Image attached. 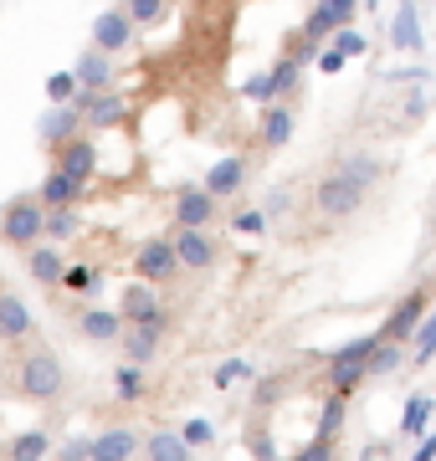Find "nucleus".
<instances>
[{
  "label": "nucleus",
  "mask_w": 436,
  "mask_h": 461,
  "mask_svg": "<svg viewBox=\"0 0 436 461\" xmlns=\"http://www.w3.org/2000/svg\"><path fill=\"white\" fill-rule=\"evenodd\" d=\"M175 257H180V272H211L216 267V241H211V226H175Z\"/></svg>",
  "instance_id": "6"
},
{
  "label": "nucleus",
  "mask_w": 436,
  "mask_h": 461,
  "mask_svg": "<svg viewBox=\"0 0 436 461\" xmlns=\"http://www.w3.org/2000/svg\"><path fill=\"white\" fill-rule=\"evenodd\" d=\"M134 272H139L144 282H154V287L175 282V277H180V257H175V241H169V236H150V241L134 251Z\"/></svg>",
  "instance_id": "5"
},
{
  "label": "nucleus",
  "mask_w": 436,
  "mask_h": 461,
  "mask_svg": "<svg viewBox=\"0 0 436 461\" xmlns=\"http://www.w3.org/2000/svg\"><path fill=\"white\" fill-rule=\"evenodd\" d=\"M41 215H47V205H41L36 195L5 200V211H0V241L16 247V251H26L32 241H41Z\"/></svg>",
  "instance_id": "3"
},
{
  "label": "nucleus",
  "mask_w": 436,
  "mask_h": 461,
  "mask_svg": "<svg viewBox=\"0 0 436 461\" xmlns=\"http://www.w3.org/2000/svg\"><path fill=\"white\" fill-rule=\"evenodd\" d=\"M77 113H83V129L87 133H103V129H118L129 118V98L118 93L114 83L108 87H77Z\"/></svg>",
  "instance_id": "2"
},
{
  "label": "nucleus",
  "mask_w": 436,
  "mask_h": 461,
  "mask_svg": "<svg viewBox=\"0 0 436 461\" xmlns=\"http://www.w3.org/2000/svg\"><path fill=\"white\" fill-rule=\"evenodd\" d=\"M268 77H272V98H293V93H298V77H303V67L293 62V57H277Z\"/></svg>",
  "instance_id": "34"
},
{
  "label": "nucleus",
  "mask_w": 436,
  "mask_h": 461,
  "mask_svg": "<svg viewBox=\"0 0 436 461\" xmlns=\"http://www.w3.org/2000/svg\"><path fill=\"white\" fill-rule=\"evenodd\" d=\"M77 230H83V211H77V205H47V215H41V236H47V241L68 247Z\"/></svg>",
  "instance_id": "22"
},
{
  "label": "nucleus",
  "mask_w": 436,
  "mask_h": 461,
  "mask_svg": "<svg viewBox=\"0 0 436 461\" xmlns=\"http://www.w3.org/2000/svg\"><path fill=\"white\" fill-rule=\"evenodd\" d=\"M72 77H77V87H108L114 83V57L98 47H87L77 62H72Z\"/></svg>",
  "instance_id": "23"
},
{
  "label": "nucleus",
  "mask_w": 436,
  "mask_h": 461,
  "mask_svg": "<svg viewBox=\"0 0 436 461\" xmlns=\"http://www.w3.org/2000/svg\"><path fill=\"white\" fill-rule=\"evenodd\" d=\"M51 165L68 169L72 180L93 185V175H98V144L87 139V129H83V133H72V139H62V144L51 149Z\"/></svg>",
  "instance_id": "7"
},
{
  "label": "nucleus",
  "mask_w": 436,
  "mask_h": 461,
  "mask_svg": "<svg viewBox=\"0 0 436 461\" xmlns=\"http://www.w3.org/2000/svg\"><path fill=\"white\" fill-rule=\"evenodd\" d=\"M103 282L98 267H87V262H68L62 267V282H57V293H72V297H87L93 287Z\"/></svg>",
  "instance_id": "28"
},
{
  "label": "nucleus",
  "mask_w": 436,
  "mask_h": 461,
  "mask_svg": "<svg viewBox=\"0 0 436 461\" xmlns=\"http://www.w3.org/2000/svg\"><path fill=\"white\" fill-rule=\"evenodd\" d=\"M241 98H252V103H272V77H268V72L247 77V83H241Z\"/></svg>",
  "instance_id": "43"
},
{
  "label": "nucleus",
  "mask_w": 436,
  "mask_h": 461,
  "mask_svg": "<svg viewBox=\"0 0 436 461\" xmlns=\"http://www.w3.org/2000/svg\"><path fill=\"white\" fill-rule=\"evenodd\" d=\"M436 456V430L431 436H416V461H431Z\"/></svg>",
  "instance_id": "47"
},
{
  "label": "nucleus",
  "mask_w": 436,
  "mask_h": 461,
  "mask_svg": "<svg viewBox=\"0 0 436 461\" xmlns=\"http://www.w3.org/2000/svg\"><path fill=\"white\" fill-rule=\"evenodd\" d=\"M293 129H298V118H293V108L287 103H262V123H257V139H262V149H283L287 139H293Z\"/></svg>",
  "instance_id": "18"
},
{
  "label": "nucleus",
  "mask_w": 436,
  "mask_h": 461,
  "mask_svg": "<svg viewBox=\"0 0 436 461\" xmlns=\"http://www.w3.org/2000/svg\"><path fill=\"white\" fill-rule=\"evenodd\" d=\"M83 195H87V185L72 180L68 169H57V165L47 169V180L36 185V200L41 205H83Z\"/></svg>",
  "instance_id": "20"
},
{
  "label": "nucleus",
  "mask_w": 436,
  "mask_h": 461,
  "mask_svg": "<svg viewBox=\"0 0 436 461\" xmlns=\"http://www.w3.org/2000/svg\"><path fill=\"white\" fill-rule=\"evenodd\" d=\"M319 47H323V41H313V36L293 32V36H287V47H283V57H293V62H298V67H308V62H313V57H319Z\"/></svg>",
  "instance_id": "37"
},
{
  "label": "nucleus",
  "mask_w": 436,
  "mask_h": 461,
  "mask_svg": "<svg viewBox=\"0 0 436 461\" xmlns=\"http://www.w3.org/2000/svg\"><path fill=\"white\" fill-rule=\"evenodd\" d=\"M62 456L87 461V456H93V441H87V436H72V441H62Z\"/></svg>",
  "instance_id": "45"
},
{
  "label": "nucleus",
  "mask_w": 436,
  "mask_h": 461,
  "mask_svg": "<svg viewBox=\"0 0 436 461\" xmlns=\"http://www.w3.org/2000/svg\"><path fill=\"white\" fill-rule=\"evenodd\" d=\"M180 436H185V446H190V451H205V446L216 441V420H205V415H190V420L180 426Z\"/></svg>",
  "instance_id": "36"
},
{
  "label": "nucleus",
  "mask_w": 436,
  "mask_h": 461,
  "mask_svg": "<svg viewBox=\"0 0 436 461\" xmlns=\"http://www.w3.org/2000/svg\"><path fill=\"white\" fill-rule=\"evenodd\" d=\"M416 348H411V369H421V364H431L436 359V308H426V318L416 323Z\"/></svg>",
  "instance_id": "30"
},
{
  "label": "nucleus",
  "mask_w": 436,
  "mask_h": 461,
  "mask_svg": "<svg viewBox=\"0 0 436 461\" xmlns=\"http://www.w3.org/2000/svg\"><path fill=\"white\" fill-rule=\"evenodd\" d=\"M118 329H123L118 308H83V313H77V333H83V344L114 348L118 344Z\"/></svg>",
  "instance_id": "17"
},
{
  "label": "nucleus",
  "mask_w": 436,
  "mask_h": 461,
  "mask_svg": "<svg viewBox=\"0 0 436 461\" xmlns=\"http://www.w3.org/2000/svg\"><path fill=\"white\" fill-rule=\"evenodd\" d=\"M36 333V318H32V303L21 293H0V344H26Z\"/></svg>",
  "instance_id": "12"
},
{
  "label": "nucleus",
  "mask_w": 436,
  "mask_h": 461,
  "mask_svg": "<svg viewBox=\"0 0 436 461\" xmlns=\"http://www.w3.org/2000/svg\"><path fill=\"white\" fill-rule=\"evenodd\" d=\"M287 211H293V190H287V185H277V190L262 200V215H268V221H277V215H287Z\"/></svg>",
  "instance_id": "42"
},
{
  "label": "nucleus",
  "mask_w": 436,
  "mask_h": 461,
  "mask_svg": "<svg viewBox=\"0 0 436 461\" xmlns=\"http://www.w3.org/2000/svg\"><path fill=\"white\" fill-rule=\"evenodd\" d=\"M139 451H144V456H154V461H190L185 436H180V430H169V426H159L154 436H144V441H139Z\"/></svg>",
  "instance_id": "25"
},
{
  "label": "nucleus",
  "mask_w": 436,
  "mask_h": 461,
  "mask_svg": "<svg viewBox=\"0 0 436 461\" xmlns=\"http://www.w3.org/2000/svg\"><path fill=\"white\" fill-rule=\"evenodd\" d=\"M169 5L175 0H123V16L134 21V26H159L169 16Z\"/></svg>",
  "instance_id": "33"
},
{
  "label": "nucleus",
  "mask_w": 436,
  "mask_h": 461,
  "mask_svg": "<svg viewBox=\"0 0 436 461\" xmlns=\"http://www.w3.org/2000/svg\"><path fill=\"white\" fill-rule=\"evenodd\" d=\"M339 175L354 180L359 190H369V185L380 180V159H369V154H344V159H339Z\"/></svg>",
  "instance_id": "31"
},
{
  "label": "nucleus",
  "mask_w": 436,
  "mask_h": 461,
  "mask_svg": "<svg viewBox=\"0 0 436 461\" xmlns=\"http://www.w3.org/2000/svg\"><path fill=\"white\" fill-rule=\"evenodd\" d=\"M169 333V318H150V323H123L118 329V348H123V359L129 364H144L150 369L159 359V344H165Z\"/></svg>",
  "instance_id": "4"
},
{
  "label": "nucleus",
  "mask_w": 436,
  "mask_h": 461,
  "mask_svg": "<svg viewBox=\"0 0 436 461\" xmlns=\"http://www.w3.org/2000/svg\"><path fill=\"white\" fill-rule=\"evenodd\" d=\"M226 226H232V230H241V236H262V230H268V215L247 205V211H236L232 221H226Z\"/></svg>",
  "instance_id": "39"
},
{
  "label": "nucleus",
  "mask_w": 436,
  "mask_h": 461,
  "mask_svg": "<svg viewBox=\"0 0 436 461\" xmlns=\"http://www.w3.org/2000/svg\"><path fill=\"white\" fill-rule=\"evenodd\" d=\"M329 5L339 11V21H344V26H350V21H354V11H359V0H329Z\"/></svg>",
  "instance_id": "48"
},
{
  "label": "nucleus",
  "mask_w": 436,
  "mask_h": 461,
  "mask_svg": "<svg viewBox=\"0 0 436 461\" xmlns=\"http://www.w3.org/2000/svg\"><path fill=\"white\" fill-rule=\"evenodd\" d=\"M72 133H83V113H77V103H51L47 113L36 118V139L47 149H57L62 139H72Z\"/></svg>",
  "instance_id": "15"
},
{
  "label": "nucleus",
  "mask_w": 436,
  "mask_h": 461,
  "mask_svg": "<svg viewBox=\"0 0 436 461\" xmlns=\"http://www.w3.org/2000/svg\"><path fill=\"white\" fill-rule=\"evenodd\" d=\"M369 11H375V0H369Z\"/></svg>",
  "instance_id": "49"
},
{
  "label": "nucleus",
  "mask_w": 436,
  "mask_h": 461,
  "mask_svg": "<svg viewBox=\"0 0 436 461\" xmlns=\"http://www.w3.org/2000/svg\"><path fill=\"white\" fill-rule=\"evenodd\" d=\"M247 175H252V159H247V154H226V159H216V165L205 169L201 185H205L216 200H232V195H241Z\"/></svg>",
  "instance_id": "13"
},
{
  "label": "nucleus",
  "mask_w": 436,
  "mask_h": 461,
  "mask_svg": "<svg viewBox=\"0 0 436 461\" xmlns=\"http://www.w3.org/2000/svg\"><path fill=\"white\" fill-rule=\"evenodd\" d=\"M421 318H426V293L416 287V293H405L401 303H395V313L386 318V329H380V333H386V339H395V344H405V339L416 333Z\"/></svg>",
  "instance_id": "19"
},
{
  "label": "nucleus",
  "mask_w": 436,
  "mask_h": 461,
  "mask_svg": "<svg viewBox=\"0 0 436 461\" xmlns=\"http://www.w3.org/2000/svg\"><path fill=\"white\" fill-rule=\"evenodd\" d=\"M283 375H272V379H262V384H257L252 390V400H257V411H268V405H277V400H283Z\"/></svg>",
  "instance_id": "40"
},
{
  "label": "nucleus",
  "mask_w": 436,
  "mask_h": 461,
  "mask_svg": "<svg viewBox=\"0 0 436 461\" xmlns=\"http://www.w3.org/2000/svg\"><path fill=\"white\" fill-rule=\"evenodd\" d=\"M0 451H5V456H16V461H41V456H51L57 446H51L47 430H21V436H11Z\"/></svg>",
  "instance_id": "26"
},
{
  "label": "nucleus",
  "mask_w": 436,
  "mask_h": 461,
  "mask_svg": "<svg viewBox=\"0 0 436 461\" xmlns=\"http://www.w3.org/2000/svg\"><path fill=\"white\" fill-rule=\"evenodd\" d=\"M150 395V375H144V364H118L114 369V400L118 405H139V400Z\"/></svg>",
  "instance_id": "24"
},
{
  "label": "nucleus",
  "mask_w": 436,
  "mask_h": 461,
  "mask_svg": "<svg viewBox=\"0 0 436 461\" xmlns=\"http://www.w3.org/2000/svg\"><path fill=\"white\" fill-rule=\"evenodd\" d=\"M47 98H51V103H72V98H77V77H72V67H68V72H51V77H47Z\"/></svg>",
  "instance_id": "38"
},
{
  "label": "nucleus",
  "mask_w": 436,
  "mask_h": 461,
  "mask_svg": "<svg viewBox=\"0 0 436 461\" xmlns=\"http://www.w3.org/2000/svg\"><path fill=\"white\" fill-rule=\"evenodd\" d=\"M247 451H252V456H277V441H272L268 430H257L252 441H247Z\"/></svg>",
  "instance_id": "46"
},
{
  "label": "nucleus",
  "mask_w": 436,
  "mask_h": 461,
  "mask_svg": "<svg viewBox=\"0 0 436 461\" xmlns=\"http://www.w3.org/2000/svg\"><path fill=\"white\" fill-rule=\"evenodd\" d=\"M21 400H32V405H51V400L68 390V369H62V359L51 354L47 344H36L21 354L16 364V384H11Z\"/></svg>",
  "instance_id": "1"
},
{
  "label": "nucleus",
  "mask_w": 436,
  "mask_h": 461,
  "mask_svg": "<svg viewBox=\"0 0 436 461\" xmlns=\"http://www.w3.org/2000/svg\"><path fill=\"white\" fill-rule=\"evenodd\" d=\"M365 379H369L365 359H329V390L334 395H354Z\"/></svg>",
  "instance_id": "27"
},
{
  "label": "nucleus",
  "mask_w": 436,
  "mask_h": 461,
  "mask_svg": "<svg viewBox=\"0 0 436 461\" xmlns=\"http://www.w3.org/2000/svg\"><path fill=\"white\" fill-rule=\"evenodd\" d=\"M313 62H319V72H329V77H334V72H344V62H350V57L329 41V47H319V57H313Z\"/></svg>",
  "instance_id": "44"
},
{
  "label": "nucleus",
  "mask_w": 436,
  "mask_h": 461,
  "mask_svg": "<svg viewBox=\"0 0 436 461\" xmlns=\"http://www.w3.org/2000/svg\"><path fill=\"white\" fill-rule=\"evenodd\" d=\"M93 441V456L87 461H129V456H139V436L134 426H103L98 436H87Z\"/></svg>",
  "instance_id": "16"
},
{
  "label": "nucleus",
  "mask_w": 436,
  "mask_h": 461,
  "mask_svg": "<svg viewBox=\"0 0 436 461\" xmlns=\"http://www.w3.org/2000/svg\"><path fill=\"white\" fill-rule=\"evenodd\" d=\"M221 211V200L205 185H180L175 190V226H211Z\"/></svg>",
  "instance_id": "11"
},
{
  "label": "nucleus",
  "mask_w": 436,
  "mask_h": 461,
  "mask_svg": "<svg viewBox=\"0 0 436 461\" xmlns=\"http://www.w3.org/2000/svg\"><path fill=\"white\" fill-rule=\"evenodd\" d=\"M134 21L123 16V5H114V11H98L93 16V47L108 51V57H118V51H129L134 47Z\"/></svg>",
  "instance_id": "10"
},
{
  "label": "nucleus",
  "mask_w": 436,
  "mask_h": 461,
  "mask_svg": "<svg viewBox=\"0 0 436 461\" xmlns=\"http://www.w3.org/2000/svg\"><path fill=\"white\" fill-rule=\"evenodd\" d=\"M21 257H26V277H32L36 287H57V282H62L68 257H62V247H57V241H47V236H41V241H32Z\"/></svg>",
  "instance_id": "14"
},
{
  "label": "nucleus",
  "mask_w": 436,
  "mask_h": 461,
  "mask_svg": "<svg viewBox=\"0 0 436 461\" xmlns=\"http://www.w3.org/2000/svg\"><path fill=\"white\" fill-rule=\"evenodd\" d=\"M118 318H123V323H150V318H169V313H165L159 287L144 282V277H134L129 287H123V297H118Z\"/></svg>",
  "instance_id": "9"
},
{
  "label": "nucleus",
  "mask_w": 436,
  "mask_h": 461,
  "mask_svg": "<svg viewBox=\"0 0 436 461\" xmlns=\"http://www.w3.org/2000/svg\"><path fill=\"white\" fill-rule=\"evenodd\" d=\"M334 47L344 51V57H365V47H369V41H365L359 32H350V26H334Z\"/></svg>",
  "instance_id": "41"
},
{
  "label": "nucleus",
  "mask_w": 436,
  "mask_h": 461,
  "mask_svg": "<svg viewBox=\"0 0 436 461\" xmlns=\"http://www.w3.org/2000/svg\"><path fill=\"white\" fill-rule=\"evenodd\" d=\"M334 26H344V21H339V11L329 5V0H319V5L303 16L298 32H303V36H313V41H329V36H334Z\"/></svg>",
  "instance_id": "29"
},
{
  "label": "nucleus",
  "mask_w": 436,
  "mask_h": 461,
  "mask_svg": "<svg viewBox=\"0 0 436 461\" xmlns=\"http://www.w3.org/2000/svg\"><path fill=\"white\" fill-rule=\"evenodd\" d=\"M390 47L411 51V57L426 51V41H421V21H416V0H401V5H395V16H390Z\"/></svg>",
  "instance_id": "21"
},
{
  "label": "nucleus",
  "mask_w": 436,
  "mask_h": 461,
  "mask_svg": "<svg viewBox=\"0 0 436 461\" xmlns=\"http://www.w3.org/2000/svg\"><path fill=\"white\" fill-rule=\"evenodd\" d=\"M313 200H319V211L329 215V221H344V215H354L359 205H365V190L354 180H344V175H323L319 180V190H313Z\"/></svg>",
  "instance_id": "8"
},
{
  "label": "nucleus",
  "mask_w": 436,
  "mask_h": 461,
  "mask_svg": "<svg viewBox=\"0 0 436 461\" xmlns=\"http://www.w3.org/2000/svg\"><path fill=\"white\" fill-rule=\"evenodd\" d=\"M426 420H431V395H411L401 411V436H426Z\"/></svg>",
  "instance_id": "32"
},
{
  "label": "nucleus",
  "mask_w": 436,
  "mask_h": 461,
  "mask_svg": "<svg viewBox=\"0 0 436 461\" xmlns=\"http://www.w3.org/2000/svg\"><path fill=\"white\" fill-rule=\"evenodd\" d=\"M241 379H257V369L247 359H226V364H216V375H211V384L216 390H236Z\"/></svg>",
  "instance_id": "35"
}]
</instances>
